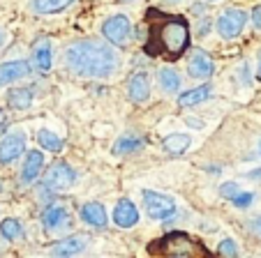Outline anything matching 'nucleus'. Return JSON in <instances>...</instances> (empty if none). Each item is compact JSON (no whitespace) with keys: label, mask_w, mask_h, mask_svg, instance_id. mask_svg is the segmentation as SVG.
Here are the masks:
<instances>
[{"label":"nucleus","mask_w":261,"mask_h":258,"mask_svg":"<svg viewBox=\"0 0 261 258\" xmlns=\"http://www.w3.org/2000/svg\"><path fill=\"white\" fill-rule=\"evenodd\" d=\"M76 0H30V12L35 14H58L72 7Z\"/></svg>","instance_id":"nucleus-18"},{"label":"nucleus","mask_w":261,"mask_h":258,"mask_svg":"<svg viewBox=\"0 0 261 258\" xmlns=\"http://www.w3.org/2000/svg\"><path fill=\"white\" fill-rule=\"evenodd\" d=\"M127 95L134 104H143L148 97H150V76L146 72H137L132 74L127 83Z\"/></svg>","instance_id":"nucleus-11"},{"label":"nucleus","mask_w":261,"mask_h":258,"mask_svg":"<svg viewBox=\"0 0 261 258\" xmlns=\"http://www.w3.org/2000/svg\"><path fill=\"white\" fill-rule=\"evenodd\" d=\"M158 81H160V88L164 93H178L180 90V76L173 67H162L158 72Z\"/></svg>","instance_id":"nucleus-22"},{"label":"nucleus","mask_w":261,"mask_h":258,"mask_svg":"<svg viewBox=\"0 0 261 258\" xmlns=\"http://www.w3.org/2000/svg\"><path fill=\"white\" fill-rule=\"evenodd\" d=\"M3 122H5V113L0 111V127H3Z\"/></svg>","instance_id":"nucleus-32"},{"label":"nucleus","mask_w":261,"mask_h":258,"mask_svg":"<svg viewBox=\"0 0 261 258\" xmlns=\"http://www.w3.org/2000/svg\"><path fill=\"white\" fill-rule=\"evenodd\" d=\"M148 39L146 53L150 58L178 60L190 49V23L182 16H169L160 10L146 14Z\"/></svg>","instance_id":"nucleus-1"},{"label":"nucleus","mask_w":261,"mask_h":258,"mask_svg":"<svg viewBox=\"0 0 261 258\" xmlns=\"http://www.w3.org/2000/svg\"><path fill=\"white\" fill-rule=\"evenodd\" d=\"M33 63L40 72H49L54 65V51H51V39L40 37L33 46Z\"/></svg>","instance_id":"nucleus-15"},{"label":"nucleus","mask_w":261,"mask_h":258,"mask_svg":"<svg viewBox=\"0 0 261 258\" xmlns=\"http://www.w3.org/2000/svg\"><path fill=\"white\" fill-rule=\"evenodd\" d=\"M30 76V63L28 60H10L0 65V85H10L21 78Z\"/></svg>","instance_id":"nucleus-9"},{"label":"nucleus","mask_w":261,"mask_h":258,"mask_svg":"<svg viewBox=\"0 0 261 258\" xmlns=\"http://www.w3.org/2000/svg\"><path fill=\"white\" fill-rule=\"evenodd\" d=\"M194 247L192 238L185 233H169L164 235L162 240H158V242H153L150 247H148V251L150 253H171V256H180L185 258V251H190V249Z\"/></svg>","instance_id":"nucleus-6"},{"label":"nucleus","mask_w":261,"mask_h":258,"mask_svg":"<svg viewBox=\"0 0 261 258\" xmlns=\"http://www.w3.org/2000/svg\"><path fill=\"white\" fill-rule=\"evenodd\" d=\"M259 152H261V143H259Z\"/></svg>","instance_id":"nucleus-37"},{"label":"nucleus","mask_w":261,"mask_h":258,"mask_svg":"<svg viewBox=\"0 0 261 258\" xmlns=\"http://www.w3.org/2000/svg\"><path fill=\"white\" fill-rule=\"evenodd\" d=\"M5 42H7V35H5V30H3V28H0V46H3V44H5Z\"/></svg>","instance_id":"nucleus-31"},{"label":"nucleus","mask_w":261,"mask_h":258,"mask_svg":"<svg viewBox=\"0 0 261 258\" xmlns=\"http://www.w3.org/2000/svg\"><path fill=\"white\" fill-rule=\"evenodd\" d=\"M102 35L109 44L125 46L132 39V21L127 14H114L102 23Z\"/></svg>","instance_id":"nucleus-4"},{"label":"nucleus","mask_w":261,"mask_h":258,"mask_svg":"<svg viewBox=\"0 0 261 258\" xmlns=\"http://www.w3.org/2000/svg\"><path fill=\"white\" fill-rule=\"evenodd\" d=\"M3 189H5V187H3V180H0V194H3Z\"/></svg>","instance_id":"nucleus-33"},{"label":"nucleus","mask_w":261,"mask_h":258,"mask_svg":"<svg viewBox=\"0 0 261 258\" xmlns=\"http://www.w3.org/2000/svg\"><path fill=\"white\" fill-rule=\"evenodd\" d=\"M190 146H192V138L188 134H169L162 141L164 152H169V155H182L190 150Z\"/></svg>","instance_id":"nucleus-19"},{"label":"nucleus","mask_w":261,"mask_h":258,"mask_svg":"<svg viewBox=\"0 0 261 258\" xmlns=\"http://www.w3.org/2000/svg\"><path fill=\"white\" fill-rule=\"evenodd\" d=\"M252 23H254V28L261 33V5H256L254 10H252Z\"/></svg>","instance_id":"nucleus-29"},{"label":"nucleus","mask_w":261,"mask_h":258,"mask_svg":"<svg viewBox=\"0 0 261 258\" xmlns=\"http://www.w3.org/2000/svg\"><path fill=\"white\" fill-rule=\"evenodd\" d=\"M79 214H81V221H86V224L93 226V228H104V226L109 224L107 210H104L102 203H86Z\"/></svg>","instance_id":"nucleus-17"},{"label":"nucleus","mask_w":261,"mask_h":258,"mask_svg":"<svg viewBox=\"0 0 261 258\" xmlns=\"http://www.w3.org/2000/svg\"><path fill=\"white\" fill-rule=\"evenodd\" d=\"M208 3H217V0H208Z\"/></svg>","instance_id":"nucleus-36"},{"label":"nucleus","mask_w":261,"mask_h":258,"mask_svg":"<svg viewBox=\"0 0 261 258\" xmlns=\"http://www.w3.org/2000/svg\"><path fill=\"white\" fill-rule=\"evenodd\" d=\"M65 67L76 76L107 78L120 67V58L109 42L79 39L65 49Z\"/></svg>","instance_id":"nucleus-2"},{"label":"nucleus","mask_w":261,"mask_h":258,"mask_svg":"<svg viewBox=\"0 0 261 258\" xmlns=\"http://www.w3.org/2000/svg\"><path fill=\"white\" fill-rule=\"evenodd\" d=\"M211 95H213L211 85H199V88H192V90H188V93H182L180 97H178V104H180V106H197V104L211 99Z\"/></svg>","instance_id":"nucleus-21"},{"label":"nucleus","mask_w":261,"mask_h":258,"mask_svg":"<svg viewBox=\"0 0 261 258\" xmlns=\"http://www.w3.org/2000/svg\"><path fill=\"white\" fill-rule=\"evenodd\" d=\"M213 69H215V65H213L211 55L203 53V51H194L192 58H190V63H188L190 76L199 78V81H206V78L213 76Z\"/></svg>","instance_id":"nucleus-12"},{"label":"nucleus","mask_w":261,"mask_h":258,"mask_svg":"<svg viewBox=\"0 0 261 258\" xmlns=\"http://www.w3.org/2000/svg\"><path fill=\"white\" fill-rule=\"evenodd\" d=\"M173 258H180V256H173Z\"/></svg>","instance_id":"nucleus-38"},{"label":"nucleus","mask_w":261,"mask_h":258,"mask_svg":"<svg viewBox=\"0 0 261 258\" xmlns=\"http://www.w3.org/2000/svg\"><path fill=\"white\" fill-rule=\"evenodd\" d=\"M86 244H88L86 235H69V238L56 242L54 247H51V253H54L56 258H72L74 253H81V251H84Z\"/></svg>","instance_id":"nucleus-13"},{"label":"nucleus","mask_w":261,"mask_h":258,"mask_svg":"<svg viewBox=\"0 0 261 258\" xmlns=\"http://www.w3.org/2000/svg\"><path fill=\"white\" fill-rule=\"evenodd\" d=\"M247 25V14L243 10H236V7H229L224 10L215 21V30L222 39H233L245 30Z\"/></svg>","instance_id":"nucleus-5"},{"label":"nucleus","mask_w":261,"mask_h":258,"mask_svg":"<svg viewBox=\"0 0 261 258\" xmlns=\"http://www.w3.org/2000/svg\"><path fill=\"white\" fill-rule=\"evenodd\" d=\"M37 143H40V148H44V150H49V152H60L65 146L63 138L56 136L51 129H40V132H37Z\"/></svg>","instance_id":"nucleus-24"},{"label":"nucleus","mask_w":261,"mask_h":258,"mask_svg":"<svg viewBox=\"0 0 261 258\" xmlns=\"http://www.w3.org/2000/svg\"><path fill=\"white\" fill-rule=\"evenodd\" d=\"M259 76H261V63H259Z\"/></svg>","instance_id":"nucleus-35"},{"label":"nucleus","mask_w":261,"mask_h":258,"mask_svg":"<svg viewBox=\"0 0 261 258\" xmlns=\"http://www.w3.org/2000/svg\"><path fill=\"white\" fill-rule=\"evenodd\" d=\"M25 152V134L12 132L0 138V164H12Z\"/></svg>","instance_id":"nucleus-8"},{"label":"nucleus","mask_w":261,"mask_h":258,"mask_svg":"<svg viewBox=\"0 0 261 258\" xmlns=\"http://www.w3.org/2000/svg\"><path fill=\"white\" fill-rule=\"evenodd\" d=\"M141 196H143L146 214L150 219L162 221V219H169V217L176 212V200H173L171 196L160 194V191H153V189H143Z\"/></svg>","instance_id":"nucleus-3"},{"label":"nucleus","mask_w":261,"mask_h":258,"mask_svg":"<svg viewBox=\"0 0 261 258\" xmlns=\"http://www.w3.org/2000/svg\"><path fill=\"white\" fill-rule=\"evenodd\" d=\"M42 168H44V152L42 150H30L25 155L23 168H21V180L23 182H33L40 178Z\"/></svg>","instance_id":"nucleus-16"},{"label":"nucleus","mask_w":261,"mask_h":258,"mask_svg":"<svg viewBox=\"0 0 261 258\" xmlns=\"http://www.w3.org/2000/svg\"><path fill=\"white\" fill-rule=\"evenodd\" d=\"M217 251H220L222 258H238V247H236V242H233V240H229V238L222 240L220 247H217Z\"/></svg>","instance_id":"nucleus-26"},{"label":"nucleus","mask_w":261,"mask_h":258,"mask_svg":"<svg viewBox=\"0 0 261 258\" xmlns=\"http://www.w3.org/2000/svg\"><path fill=\"white\" fill-rule=\"evenodd\" d=\"M139 221V210L129 198H120L114 208V224L120 228H132Z\"/></svg>","instance_id":"nucleus-10"},{"label":"nucleus","mask_w":261,"mask_h":258,"mask_svg":"<svg viewBox=\"0 0 261 258\" xmlns=\"http://www.w3.org/2000/svg\"><path fill=\"white\" fill-rule=\"evenodd\" d=\"M76 182V173L69 164L65 161H56L49 170H46V187L51 191H67Z\"/></svg>","instance_id":"nucleus-7"},{"label":"nucleus","mask_w":261,"mask_h":258,"mask_svg":"<svg viewBox=\"0 0 261 258\" xmlns=\"http://www.w3.org/2000/svg\"><path fill=\"white\" fill-rule=\"evenodd\" d=\"M164 3H180V0H164Z\"/></svg>","instance_id":"nucleus-34"},{"label":"nucleus","mask_w":261,"mask_h":258,"mask_svg":"<svg viewBox=\"0 0 261 258\" xmlns=\"http://www.w3.org/2000/svg\"><path fill=\"white\" fill-rule=\"evenodd\" d=\"M42 224H44L46 231L56 233V231H63L69 226V212L63 208V205H49L42 214Z\"/></svg>","instance_id":"nucleus-14"},{"label":"nucleus","mask_w":261,"mask_h":258,"mask_svg":"<svg viewBox=\"0 0 261 258\" xmlns=\"http://www.w3.org/2000/svg\"><path fill=\"white\" fill-rule=\"evenodd\" d=\"M33 104V90L30 88H14L7 93V106L14 111H25Z\"/></svg>","instance_id":"nucleus-20"},{"label":"nucleus","mask_w":261,"mask_h":258,"mask_svg":"<svg viewBox=\"0 0 261 258\" xmlns=\"http://www.w3.org/2000/svg\"><path fill=\"white\" fill-rule=\"evenodd\" d=\"M252 200H254V194H252V191H241V194L233 198V205L241 208V210H245V208H250L252 205Z\"/></svg>","instance_id":"nucleus-28"},{"label":"nucleus","mask_w":261,"mask_h":258,"mask_svg":"<svg viewBox=\"0 0 261 258\" xmlns=\"http://www.w3.org/2000/svg\"><path fill=\"white\" fill-rule=\"evenodd\" d=\"M220 194H222V198L233 200L238 194H241V187H238L236 182H224V185L220 187Z\"/></svg>","instance_id":"nucleus-27"},{"label":"nucleus","mask_w":261,"mask_h":258,"mask_svg":"<svg viewBox=\"0 0 261 258\" xmlns=\"http://www.w3.org/2000/svg\"><path fill=\"white\" fill-rule=\"evenodd\" d=\"M0 235L5 240H19L23 235V226H21L19 219L14 217H7V219L0 221Z\"/></svg>","instance_id":"nucleus-25"},{"label":"nucleus","mask_w":261,"mask_h":258,"mask_svg":"<svg viewBox=\"0 0 261 258\" xmlns=\"http://www.w3.org/2000/svg\"><path fill=\"white\" fill-rule=\"evenodd\" d=\"M143 146H146V141H143L141 136H137V134H129V136H123V138H118V141H116L114 152H116V155H127V152L141 150Z\"/></svg>","instance_id":"nucleus-23"},{"label":"nucleus","mask_w":261,"mask_h":258,"mask_svg":"<svg viewBox=\"0 0 261 258\" xmlns=\"http://www.w3.org/2000/svg\"><path fill=\"white\" fill-rule=\"evenodd\" d=\"M252 231L261 235V217H256V219H252Z\"/></svg>","instance_id":"nucleus-30"}]
</instances>
